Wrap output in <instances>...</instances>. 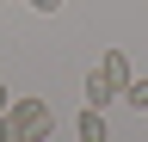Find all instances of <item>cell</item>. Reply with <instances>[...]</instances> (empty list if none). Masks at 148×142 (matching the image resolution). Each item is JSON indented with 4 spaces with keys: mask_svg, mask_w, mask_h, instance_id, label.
Returning a JSON list of instances; mask_svg holds the SVG:
<instances>
[{
    "mask_svg": "<svg viewBox=\"0 0 148 142\" xmlns=\"http://www.w3.org/2000/svg\"><path fill=\"white\" fill-rule=\"evenodd\" d=\"M74 136H80V142H105V111H99V105H86V111L74 117Z\"/></svg>",
    "mask_w": 148,
    "mask_h": 142,
    "instance_id": "3",
    "label": "cell"
},
{
    "mask_svg": "<svg viewBox=\"0 0 148 142\" xmlns=\"http://www.w3.org/2000/svg\"><path fill=\"white\" fill-rule=\"evenodd\" d=\"M123 99H130V105H136V111L148 117V80H142V74H130V86H123Z\"/></svg>",
    "mask_w": 148,
    "mask_h": 142,
    "instance_id": "5",
    "label": "cell"
},
{
    "mask_svg": "<svg viewBox=\"0 0 148 142\" xmlns=\"http://www.w3.org/2000/svg\"><path fill=\"white\" fill-rule=\"evenodd\" d=\"M6 105H12V86H6V80H0V111H6Z\"/></svg>",
    "mask_w": 148,
    "mask_h": 142,
    "instance_id": "7",
    "label": "cell"
},
{
    "mask_svg": "<svg viewBox=\"0 0 148 142\" xmlns=\"http://www.w3.org/2000/svg\"><path fill=\"white\" fill-rule=\"evenodd\" d=\"M99 74L117 86V99H123V86H130V74H136V68H130V56H123V49H105V56H99Z\"/></svg>",
    "mask_w": 148,
    "mask_h": 142,
    "instance_id": "2",
    "label": "cell"
},
{
    "mask_svg": "<svg viewBox=\"0 0 148 142\" xmlns=\"http://www.w3.org/2000/svg\"><path fill=\"white\" fill-rule=\"evenodd\" d=\"M31 12H62V0H25Z\"/></svg>",
    "mask_w": 148,
    "mask_h": 142,
    "instance_id": "6",
    "label": "cell"
},
{
    "mask_svg": "<svg viewBox=\"0 0 148 142\" xmlns=\"http://www.w3.org/2000/svg\"><path fill=\"white\" fill-rule=\"evenodd\" d=\"M56 130V105L49 99H12L0 111V142H37Z\"/></svg>",
    "mask_w": 148,
    "mask_h": 142,
    "instance_id": "1",
    "label": "cell"
},
{
    "mask_svg": "<svg viewBox=\"0 0 148 142\" xmlns=\"http://www.w3.org/2000/svg\"><path fill=\"white\" fill-rule=\"evenodd\" d=\"M111 99H117V86H111V80L99 74V68H92V74H86V105H99V111H105Z\"/></svg>",
    "mask_w": 148,
    "mask_h": 142,
    "instance_id": "4",
    "label": "cell"
}]
</instances>
